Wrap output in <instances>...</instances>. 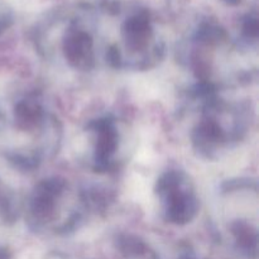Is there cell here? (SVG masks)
I'll list each match as a JSON object with an SVG mask.
<instances>
[{"label":"cell","mask_w":259,"mask_h":259,"mask_svg":"<svg viewBox=\"0 0 259 259\" xmlns=\"http://www.w3.org/2000/svg\"><path fill=\"white\" fill-rule=\"evenodd\" d=\"M156 195L164 220L174 225H186L196 218L199 199L194 185L185 172L169 169L156 182Z\"/></svg>","instance_id":"1"},{"label":"cell","mask_w":259,"mask_h":259,"mask_svg":"<svg viewBox=\"0 0 259 259\" xmlns=\"http://www.w3.org/2000/svg\"><path fill=\"white\" fill-rule=\"evenodd\" d=\"M66 181L60 177L42 180L33 190L28 202V219L35 229L46 227L56 218L61 197L65 192Z\"/></svg>","instance_id":"2"},{"label":"cell","mask_w":259,"mask_h":259,"mask_svg":"<svg viewBox=\"0 0 259 259\" xmlns=\"http://www.w3.org/2000/svg\"><path fill=\"white\" fill-rule=\"evenodd\" d=\"M89 129L94 136V169L100 174L110 171L119 146L115 120L110 116L99 118L89 124Z\"/></svg>","instance_id":"3"},{"label":"cell","mask_w":259,"mask_h":259,"mask_svg":"<svg viewBox=\"0 0 259 259\" xmlns=\"http://www.w3.org/2000/svg\"><path fill=\"white\" fill-rule=\"evenodd\" d=\"M63 56L70 67L78 71H90L95 67V50L93 38L85 32L73 30L63 40Z\"/></svg>","instance_id":"4"},{"label":"cell","mask_w":259,"mask_h":259,"mask_svg":"<svg viewBox=\"0 0 259 259\" xmlns=\"http://www.w3.org/2000/svg\"><path fill=\"white\" fill-rule=\"evenodd\" d=\"M14 119L18 128L32 132L40 128L46 121L45 108L37 96L29 95L17 103L14 108Z\"/></svg>","instance_id":"5"},{"label":"cell","mask_w":259,"mask_h":259,"mask_svg":"<svg viewBox=\"0 0 259 259\" xmlns=\"http://www.w3.org/2000/svg\"><path fill=\"white\" fill-rule=\"evenodd\" d=\"M235 247L248 258H257L258 254V232L253 225L244 220H238L230 227Z\"/></svg>","instance_id":"6"},{"label":"cell","mask_w":259,"mask_h":259,"mask_svg":"<svg viewBox=\"0 0 259 259\" xmlns=\"http://www.w3.org/2000/svg\"><path fill=\"white\" fill-rule=\"evenodd\" d=\"M115 247L123 259H158L156 252L143 239L133 234L118 235Z\"/></svg>","instance_id":"7"},{"label":"cell","mask_w":259,"mask_h":259,"mask_svg":"<svg viewBox=\"0 0 259 259\" xmlns=\"http://www.w3.org/2000/svg\"><path fill=\"white\" fill-rule=\"evenodd\" d=\"M149 37H151V32H149L148 25L142 20L131 23L125 28V33H124L126 47L132 52H141V51L146 50L149 42Z\"/></svg>","instance_id":"8"},{"label":"cell","mask_w":259,"mask_h":259,"mask_svg":"<svg viewBox=\"0 0 259 259\" xmlns=\"http://www.w3.org/2000/svg\"><path fill=\"white\" fill-rule=\"evenodd\" d=\"M179 259H200V258L197 257L196 253L189 252V250H186V252H184L181 255H180Z\"/></svg>","instance_id":"9"},{"label":"cell","mask_w":259,"mask_h":259,"mask_svg":"<svg viewBox=\"0 0 259 259\" xmlns=\"http://www.w3.org/2000/svg\"><path fill=\"white\" fill-rule=\"evenodd\" d=\"M0 259H10V254L5 248L0 247Z\"/></svg>","instance_id":"10"}]
</instances>
